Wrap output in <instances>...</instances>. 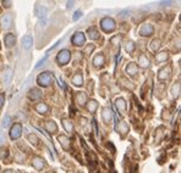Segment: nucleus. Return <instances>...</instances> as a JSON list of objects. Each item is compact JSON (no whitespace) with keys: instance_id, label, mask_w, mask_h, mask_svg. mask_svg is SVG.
I'll use <instances>...</instances> for the list:
<instances>
[{"instance_id":"e433bc0d","label":"nucleus","mask_w":181,"mask_h":173,"mask_svg":"<svg viewBox=\"0 0 181 173\" xmlns=\"http://www.w3.org/2000/svg\"><path fill=\"white\" fill-rule=\"evenodd\" d=\"M2 105H4V95L1 94V95H0V109L2 107Z\"/></svg>"},{"instance_id":"58836bf2","label":"nucleus","mask_w":181,"mask_h":173,"mask_svg":"<svg viewBox=\"0 0 181 173\" xmlns=\"http://www.w3.org/2000/svg\"><path fill=\"white\" fill-rule=\"evenodd\" d=\"M4 173H12V171H11V170H6Z\"/></svg>"},{"instance_id":"f257e3e1","label":"nucleus","mask_w":181,"mask_h":173,"mask_svg":"<svg viewBox=\"0 0 181 173\" xmlns=\"http://www.w3.org/2000/svg\"><path fill=\"white\" fill-rule=\"evenodd\" d=\"M100 24H102V28L105 32H113L115 29V21L111 20V18H109V17L103 18L102 22H100Z\"/></svg>"},{"instance_id":"f8f14e48","label":"nucleus","mask_w":181,"mask_h":173,"mask_svg":"<svg viewBox=\"0 0 181 173\" xmlns=\"http://www.w3.org/2000/svg\"><path fill=\"white\" fill-rule=\"evenodd\" d=\"M36 12H37V16H39L40 18H45V16H47V13H48V10L45 9V7H43L42 5H37L36 6Z\"/></svg>"},{"instance_id":"1a4fd4ad","label":"nucleus","mask_w":181,"mask_h":173,"mask_svg":"<svg viewBox=\"0 0 181 173\" xmlns=\"http://www.w3.org/2000/svg\"><path fill=\"white\" fill-rule=\"evenodd\" d=\"M15 43H16V38H15L13 34L9 33V34L5 35V44H6L7 48H12L15 45Z\"/></svg>"},{"instance_id":"39448f33","label":"nucleus","mask_w":181,"mask_h":173,"mask_svg":"<svg viewBox=\"0 0 181 173\" xmlns=\"http://www.w3.org/2000/svg\"><path fill=\"white\" fill-rule=\"evenodd\" d=\"M170 76H171V67L168 66V67H164V68H162V70L159 71L158 78L162 79V81H164V79H168Z\"/></svg>"},{"instance_id":"4468645a","label":"nucleus","mask_w":181,"mask_h":173,"mask_svg":"<svg viewBox=\"0 0 181 173\" xmlns=\"http://www.w3.org/2000/svg\"><path fill=\"white\" fill-rule=\"evenodd\" d=\"M115 104H116L117 109H119V110L124 113V112H125V110H126V102H125V100H124V99H116Z\"/></svg>"},{"instance_id":"4be33fe9","label":"nucleus","mask_w":181,"mask_h":173,"mask_svg":"<svg viewBox=\"0 0 181 173\" xmlns=\"http://www.w3.org/2000/svg\"><path fill=\"white\" fill-rule=\"evenodd\" d=\"M63 124H64V127H65V129H66L67 132H70V133H71V132L74 131V126H72V123H71V122H69L67 120H64V121H63Z\"/></svg>"},{"instance_id":"f03ea898","label":"nucleus","mask_w":181,"mask_h":173,"mask_svg":"<svg viewBox=\"0 0 181 173\" xmlns=\"http://www.w3.org/2000/svg\"><path fill=\"white\" fill-rule=\"evenodd\" d=\"M37 82H38V84H40V86H49V84L52 83V75H50L49 72H43V73L38 77Z\"/></svg>"},{"instance_id":"423d86ee","label":"nucleus","mask_w":181,"mask_h":173,"mask_svg":"<svg viewBox=\"0 0 181 173\" xmlns=\"http://www.w3.org/2000/svg\"><path fill=\"white\" fill-rule=\"evenodd\" d=\"M21 131H22V127H21V124H15L12 128H11V132H10V137L12 138V139H17V138H20V135H21Z\"/></svg>"},{"instance_id":"2eb2a0df","label":"nucleus","mask_w":181,"mask_h":173,"mask_svg":"<svg viewBox=\"0 0 181 173\" xmlns=\"http://www.w3.org/2000/svg\"><path fill=\"white\" fill-rule=\"evenodd\" d=\"M94 65H95L97 67H102V66L104 65V56H103L102 54H99L98 56H95V59H94Z\"/></svg>"},{"instance_id":"9b49d317","label":"nucleus","mask_w":181,"mask_h":173,"mask_svg":"<svg viewBox=\"0 0 181 173\" xmlns=\"http://www.w3.org/2000/svg\"><path fill=\"white\" fill-rule=\"evenodd\" d=\"M111 110L110 109H108V107H104L103 109V112H102V117H103V121L105 122V123H108V122H110V120H111Z\"/></svg>"},{"instance_id":"a878e982","label":"nucleus","mask_w":181,"mask_h":173,"mask_svg":"<svg viewBox=\"0 0 181 173\" xmlns=\"http://www.w3.org/2000/svg\"><path fill=\"white\" fill-rule=\"evenodd\" d=\"M168 59V54L167 53H162V54H159L158 56H157V61L158 62H163V61H165Z\"/></svg>"},{"instance_id":"9d476101","label":"nucleus","mask_w":181,"mask_h":173,"mask_svg":"<svg viewBox=\"0 0 181 173\" xmlns=\"http://www.w3.org/2000/svg\"><path fill=\"white\" fill-rule=\"evenodd\" d=\"M42 96V91L39 90V89H37V88H33L29 93H28V98L31 99V100H37V99H39Z\"/></svg>"},{"instance_id":"0eeeda50","label":"nucleus","mask_w":181,"mask_h":173,"mask_svg":"<svg viewBox=\"0 0 181 173\" xmlns=\"http://www.w3.org/2000/svg\"><path fill=\"white\" fill-rule=\"evenodd\" d=\"M11 21H12L11 15H4V16H2V18H1V24H2V28H4V29L10 28V26H11Z\"/></svg>"},{"instance_id":"f3484780","label":"nucleus","mask_w":181,"mask_h":173,"mask_svg":"<svg viewBox=\"0 0 181 173\" xmlns=\"http://www.w3.org/2000/svg\"><path fill=\"white\" fill-rule=\"evenodd\" d=\"M138 61H140V65H141L142 67H148V66H149V60L147 59L146 55H141L140 59H138Z\"/></svg>"},{"instance_id":"412c9836","label":"nucleus","mask_w":181,"mask_h":173,"mask_svg":"<svg viewBox=\"0 0 181 173\" xmlns=\"http://www.w3.org/2000/svg\"><path fill=\"white\" fill-rule=\"evenodd\" d=\"M72 83L75 84V86H82L83 84V79H82V76L81 75H76L75 77H74V79H72Z\"/></svg>"},{"instance_id":"aec40b11","label":"nucleus","mask_w":181,"mask_h":173,"mask_svg":"<svg viewBox=\"0 0 181 173\" xmlns=\"http://www.w3.org/2000/svg\"><path fill=\"white\" fill-rule=\"evenodd\" d=\"M126 71H127V73H130L131 76H133L136 72H137V66L133 64V62H131L129 66H127V68H126Z\"/></svg>"},{"instance_id":"2f4dec72","label":"nucleus","mask_w":181,"mask_h":173,"mask_svg":"<svg viewBox=\"0 0 181 173\" xmlns=\"http://www.w3.org/2000/svg\"><path fill=\"white\" fill-rule=\"evenodd\" d=\"M48 55H49V54H47V55H45V56H44V57H43V59H42V60H40V61H39V62L36 65V68H39L40 66H43V62H44V61L48 59Z\"/></svg>"},{"instance_id":"f704fd0d","label":"nucleus","mask_w":181,"mask_h":173,"mask_svg":"<svg viewBox=\"0 0 181 173\" xmlns=\"http://www.w3.org/2000/svg\"><path fill=\"white\" fill-rule=\"evenodd\" d=\"M28 139H31L33 144H37V142H38V140H37V138H36L34 135H29V137H28Z\"/></svg>"},{"instance_id":"4c0bfd02","label":"nucleus","mask_w":181,"mask_h":173,"mask_svg":"<svg viewBox=\"0 0 181 173\" xmlns=\"http://www.w3.org/2000/svg\"><path fill=\"white\" fill-rule=\"evenodd\" d=\"M4 4H5V7H9L10 5H11V2H7V1H2Z\"/></svg>"},{"instance_id":"a211bd4d","label":"nucleus","mask_w":181,"mask_h":173,"mask_svg":"<svg viewBox=\"0 0 181 173\" xmlns=\"http://www.w3.org/2000/svg\"><path fill=\"white\" fill-rule=\"evenodd\" d=\"M33 166L36 170H42L44 167V162L42 159H34L33 160Z\"/></svg>"},{"instance_id":"c85d7f7f","label":"nucleus","mask_w":181,"mask_h":173,"mask_svg":"<svg viewBox=\"0 0 181 173\" xmlns=\"http://www.w3.org/2000/svg\"><path fill=\"white\" fill-rule=\"evenodd\" d=\"M59 140H61V144H63L64 149H67V148H69V144H67V138H66V137L60 135V137H59Z\"/></svg>"},{"instance_id":"6e6552de","label":"nucleus","mask_w":181,"mask_h":173,"mask_svg":"<svg viewBox=\"0 0 181 173\" xmlns=\"http://www.w3.org/2000/svg\"><path fill=\"white\" fill-rule=\"evenodd\" d=\"M140 34L141 35H151V34H153V27L151 24H143L142 28L140 29Z\"/></svg>"},{"instance_id":"c756f323","label":"nucleus","mask_w":181,"mask_h":173,"mask_svg":"<svg viewBox=\"0 0 181 173\" xmlns=\"http://www.w3.org/2000/svg\"><path fill=\"white\" fill-rule=\"evenodd\" d=\"M159 46H160V45H159V40H153V42H152V45H151V49H152L153 51H156L157 49H159Z\"/></svg>"},{"instance_id":"7ed1b4c3","label":"nucleus","mask_w":181,"mask_h":173,"mask_svg":"<svg viewBox=\"0 0 181 173\" xmlns=\"http://www.w3.org/2000/svg\"><path fill=\"white\" fill-rule=\"evenodd\" d=\"M71 53L69 51V50H63V51H60L59 53V55H58V57H56V61L60 64V65H66L67 62H69V60H70V55Z\"/></svg>"},{"instance_id":"bb28decb","label":"nucleus","mask_w":181,"mask_h":173,"mask_svg":"<svg viewBox=\"0 0 181 173\" xmlns=\"http://www.w3.org/2000/svg\"><path fill=\"white\" fill-rule=\"evenodd\" d=\"M11 76H12V70H7L6 73H5V84H9L10 83Z\"/></svg>"},{"instance_id":"5701e85b","label":"nucleus","mask_w":181,"mask_h":173,"mask_svg":"<svg viewBox=\"0 0 181 173\" xmlns=\"http://www.w3.org/2000/svg\"><path fill=\"white\" fill-rule=\"evenodd\" d=\"M88 34H90V39H97L99 37V33L95 28H90L88 29Z\"/></svg>"},{"instance_id":"cd10ccee","label":"nucleus","mask_w":181,"mask_h":173,"mask_svg":"<svg viewBox=\"0 0 181 173\" xmlns=\"http://www.w3.org/2000/svg\"><path fill=\"white\" fill-rule=\"evenodd\" d=\"M97 107H98V102H95V101H90L88 102V110L90 112H94Z\"/></svg>"},{"instance_id":"393cba45","label":"nucleus","mask_w":181,"mask_h":173,"mask_svg":"<svg viewBox=\"0 0 181 173\" xmlns=\"http://www.w3.org/2000/svg\"><path fill=\"white\" fill-rule=\"evenodd\" d=\"M86 99H87V96H86L85 93H79V95H77V100H79V102H80L81 105H83V104L86 102Z\"/></svg>"},{"instance_id":"dca6fc26","label":"nucleus","mask_w":181,"mask_h":173,"mask_svg":"<svg viewBox=\"0 0 181 173\" xmlns=\"http://www.w3.org/2000/svg\"><path fill=\"white\" fill-rule=\"evenodd\" d=\"M45 128H47L50 133L56 132V124H55V122H54V121H48V122H47V124H45Z\"/></svg>"},{"instance_id":"72a5a7b5","label":"nucleus","mask_w":181,"mask_h":173,"mask_svg":"<svg viewBox=\"0 0 181 173\" xmlns=\"http://www.w3.org/2000/svg\"><path fill=\"white\" fill-rule=\"evenodd\" d=\"M9 122H10V117H9V116H6V117L4 118V121H2V127H7Z\"/></svg>"},{"instance_id":"ddd939ff","label":"nucleus","mask_w":181,"mask_h":173,"mask_svg":"<svg viewBox=\"0 0 181 173\" xmlns=\"http://www.w3.org/2000/svg\"><path fill=\"white\" fill-rule=\"evenodd\" d=\"M32 43H33V40H32V37L31 35L23 37V39H22V46H23V49L28 50L32 46Z\"/></svg>"},{"instance_id":"473e14b6","label":"nucleus","mask_w":181,"mask_h":173,"mask_svg":"<svg viewBox=\"0 0 181 173\" xmlns=\"http://www.w3.org/2000/svg\"><path fill=\"white\" fill-rule=\"evenodd\" d=\"M81 17H82V12H81V11H76L75 15H74V21H77V20L81 18Z\"/></svg>"},{"instance_id":"c9c22d12","label":"nucleus","mask_w":181,"mask_h":173,"mask_svg":"<svg viewBox=\"0 0 181 173\" xmlns=\"http://www.w3.org/2000/svg\"><path fill=\"white\" fill-rule=\"evenodd\" d=\"M0 151H1V153H0V157H1V159H5V156L7 155V151H6V150H0Z\"/></svg>"},{"instance_id":"b1692460","label":"nucleus","mask_w":181,"mask_h":173,"mask_svg":"<svg viewBox=\"0 0 181 173\" xmlns=\"http://www.w3.org/2000/svg\"><path fill=\"white\" fill-rule=\"evenodd\" d=\"M179 91H180V84L176 83V84H174L173 90H171V93H173V98H178V96H179Z\"/></svg>"},{"instance_id":"6ab92c4d","label":"nucleus","mask_w":181,"mask_h":173,"mask_svg":"<svg viewBox=\"0 0 181 173\" xmlns=\"http://www.w3.org/2000/svg\"><path fill=\"white\" fill-rule=\"evenodd\" d=\"M36 110H37L38 112H40V113H45V112H48V106H47V104L40 102V104H38V105L36 106Z\"/></svg>"},{"instance_id":"7c9ffc66","label":"nucleus","mask_w":181,"mask_h":173,"mask_svg":"<svg viewBox=\"0 0 181 173\" xmlns=\"http://www.w3.org/2000/svg\"><path fill=\"white\" fill-rule=\"evenodd\" d=\"M133 49H135V45H133V43L129 42V43L126 44V50H127L129 53H131V51H133Z\"/></svg>"},{"instance_id":"20e7f679","label":"nucleus","mask_w":181,"mask_h":173,"mask_svg":"<svg viewBox=\"0 0 181 173\" xmlns=\"http://www.w3.org/2000/svg\"><path fill=\"white\" fill-rule=\"evenodd\" d=\"M72 44H75V45H83L85 44V35H83V33H81V32H77L74 37H72Z\"/></svg>"}]
</instances>
